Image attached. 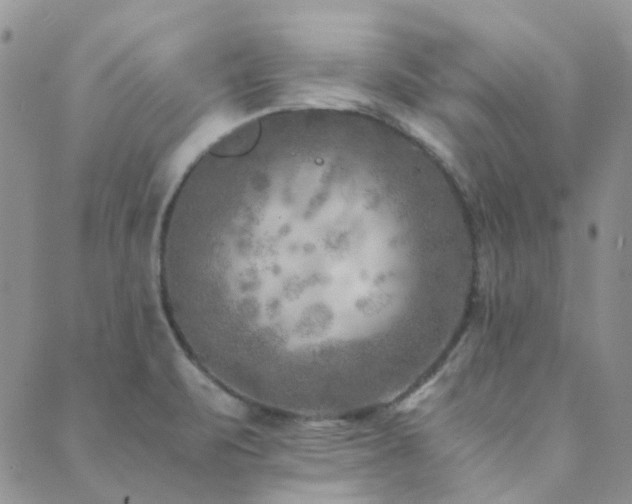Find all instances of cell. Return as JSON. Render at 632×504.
Wrapping results in <instances>:
<instances>
[{"label": "cell", "mask_w": 632, "mask_h": 504, "mask_svg": "<svg viewBox=\"0 0 632 504\" xmlns=\"http://www.w3.org/2000/svg\"><path fill=\"white\" fill-rule=\"evenodd\" d=\"M180 371L188 389L205 405L227 416L241 415V403L195 366L183 362Z\"/></svg>", "instance_id": "obj_1"}]
</instances>
